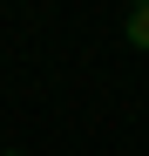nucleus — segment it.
I'll use <instances>...</instances> for the list:
<instances>
[{
	"mask_svg": "<svg viewBox=\"0 0 149 156\" xmlns=\"http://www.w3.org/2000/svg\"><path fill=\"white\" fill-rule=\"evenodd\" d=\"M129 7H149V0H129Z\"/></svg>",
	"mask_w": 149,
	"mask_h": 156,
	"instance_id": "obj_2",
	"label": "nucleus"
},
{
	"mask_svg": "<svg viewBox=\"0 0 149 156\" xmlns=\"http://www.w3.org/2000/svg\"><path fill=\"white\" fill-rule=\"evenodd\" d=\"M7 156H20V149H7Z\"/></svg>",
	"mask_w": 149,
	"mask_h": 156,
	"instance_id": "obj_3",
	"label": "nucleus"
},
{
	"mask_svg": "<svg viewBox=\"0 0 149 156\" xmlns=\"http://www.w3.org/2000/svg\"><path fill=\"white\" fill-rule=\"evenodd\" d=\"M122 34H129V48L149 55V7H129V27H122Z\"/></svg>",
	"mask_w": 149,
	"mask_h": 156,
	"instance_id": "obj_1",
	"label": "nucleus"
}]
</instances>
